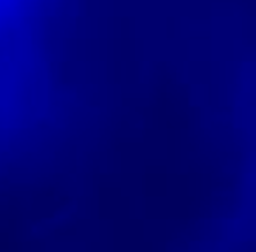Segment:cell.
I'll return each mask as SVG.
<instances>
[{"label":"cell","instance_id":"obj_1","mask_svg":"<svg viewBox=\"0 0 256 252\" xmlns=\"http://www.w3.org/2000/svg\"><path fill=\"white\" fill-rule=\"evenodd\" d=\"M25 0H0V28L6 26L11 18L20 11Z\"/></svg>","mask_w":256,"mask_h":252}]
</instances>
